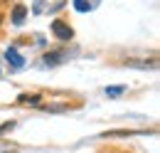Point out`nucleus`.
Listing matches in <instances>:
<instances>
[{"mask_svg":"<svg viewBox=\"0 0 160 153\" xmlns=\"http://www.w3.org/2000/svg\"><path fill=\"white\" fill-rule=\"evenodd\" d=\"M123 92H126V87H111V89H106L108 96H118V94H123Z\"/></svg>","mask_w":160,"mask_h":153,"instance_id":"39448f33","label":"nucleus"},{"mask_svg":"<svg viewBox=\"0 0 160 153\" xmlns=\"http://www.w3.org/2000/svg\"><path fill=\"white\" fill-rule=\"evenodd\" d=\"M0 20H2V18H0Z\"/></svg>","mask_w":160,"mask_h":153,"instance_id":"1a4fd4ad","label":"nucleus"},{"mask_svg":"<svg viewBox=\"0 0 160 153\" xmlns=\"http://www.w3.org/2000/svg\"><path fill=\"white\" fill-rule=\"evenodd\" d=\"M25 15H27V8H25V5H18V8L12 10V25H22Z\"/></svg>","mask_w":160,"mask_h":153,"instance_id":"f03ea898","label":"nucleus"},{"mask_svg":"<svg viewBox=\"0 0 160 153\" xmlns=\"http://www.w3.org/2000/svg\"><path fill=\"white\" fill-rule=\"evenodd\" d=\"M57 59H59V55H47V64H57Z\"/></svg>","mask_w":160,"mask_h":153,"instance_id":"0eeeda50","label":"nucleus"},{"mask_svg":"<svg viewBox=\"0 0 160 153\" xmlns=\"http://www.w3.org/2000/svg\"><path fill=\"white\" fill-rule=\"evenodd\" d=\"M20 101H22V104H32V106H37V104H40V96H37V94H35V96L22 94V96H20Z\"/></svg>","mask_w":160,"mask_h":153,"instance_id":"20e7f679","label":"nucleus"},{"mask_svg":"<svg viewBox=\"0 0 160 153\" xmlns=\"http://www.w3.org/2000/svg\"><path fill=\"white\" fill-rule=\"evenodd\" d=\"M10 129H15V121H8V124H2V126H0V134H5V131H10Z\"/></svg>","mask_w":160,"mask_h":153,"instance_id":"423d86ee","label":"nucleus"},{"mask_svg":"<svg viewBox=\"0 0 160 153\" xmlns=\"http://www.w3.org/2000/svg\"><path fill=\"white\" fill-rule=\"evenodd\" d=\"M8 59H10L15 67H20V64H22V57L18 55V50H8Z\"/></svg>","mask_w":160,"mask_h":153,"instance_id":"7ed1b4c3","label":"nucleus"},{"mask_svg":"<svg viewBox=\"0 0 160 153\" xmlns=\"http://www.w3.org/2000/svg\"><path fill=\"white\" fill-rule=\"evenodd\" d=\"M89 5H86V0H77V10H86Z\"/></svg>","mask_w":160,"mask_h":153,"instance_id":"6e6552de","label":"nucleus"},{"mask_svg":"<svg viewBox=\"0 0 160 153\" xmlns=\"http://www.w3.org/2000/svg\"><path fill=\"white\" fill-rule=\"evenodd\" d=\"M52 32H54V37L57 40H72V27L69 25H64L62 20H57V22H52Z\"/></svg>","mask_w":160,"mask_h":153,"instance_id":"f257e3e1","label":"nucleus"}]
</instances>
